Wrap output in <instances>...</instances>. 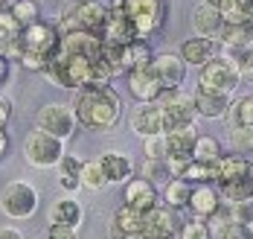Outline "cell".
<instances>
[{
    "mask_svg": "<svg viewBox=\"0 0 253 239\" xmlns=\"http://www.w3.org/2000/svg\"><path fill=\"white\" fill-rule=\"evenodd\" d=\"M73 111L82 129L90 132H111L123 117V99L114 91V85H84L76 91Z\"/></svg>",
    "mask_w": 253,
    "mask_h": 239,
    "instance_id": "cell-1",
    "label": "cell"
},
{
    "mask_svg": "<svg viewBox=\"0 0 253 239\" xmlns=\"http://www.w3.org/2000/svg\"><path fill=\"white\" fill-rule=\"evenodd\" d=\"M58 44H61L58 27L35 21V24L21 29V58L18 61L24 64L26 70L44 73V67L52 61V55L58 53Z\"/></svg>",
    "mask_w": 253,
    "mask_h": 239,
    "instance_id": "cell-2",
    "label": "cell"
},
{
    "mask_svg": "<svg viewBox=\"0 0 253 239\" xmlns=\"http://www.w3.org/2000/svg\"><path fill=\"white\" fill-rule=\"evenodd\" d=\"M123 9L140 38H152L154 32H160L163 21H166L163 0H123Z\"/></svg>",
    "mask_w": 253,
    "mask_h": 239,
    "instance_id": "cell-3",
    "label": "cell"
},
{
    "mask_svg": "<svg viewBox=\"0 0 253 239\" xmlns=\"http://www.w3.org/2000/svg\"><path fill=\"white\" fill-rule=\"evenodd\" d=\"M61 155H64V140L52 137L50 132H41V129H35L24 143V158H26V163L35 166V169L58 166Z\"/></svg>",
    "mask_w": 253,
    "mask_h": 239,
    "instance_id": "cell-4",
    "label": "cell"
},
{
    "mask_svg": "<svg viewBox=\"0 0 253 239\" xmlns=\"http://www.w3.org/2000/svg\"><path fill=\"white\" fill-rule=\"evenodd\" d=\"M198 85H201V88H210V91L233 94V91L242 85V76H239L236 61H233V58H227L224 53H218L215 58H210V61L201 67Z\"/></svg>",
    "mask_w": 253,
    "mask_h": 239,
    "instance_id": "cell-5",
    "label": "cell"
},
{
    "mask_svg": "<svg viewBox=\"0 0 253 239\" xmlns=\"http://www.w3.org/2000/svg\"><path fill=\"white\" fill-rule=\"evenodd\" d=\"M35 129L50 132L52 137H58V140H67V137H73V132L79 129L76 111H73V105H64V102H50V105L38 108V114H35Z\"/></svg>",
    "mask_w": 253,
    "mask_h": 239,
    "instance_id": "cell-6",
    "label": "cell"
},
{
    "mask_svg": "<svg viewBox=\"0 0 253 239\" xmlns=\"http://www.w3.org/2000/svg\"><path fill=\"white\" fill-rule=\"evenodd\" d=\"M0 210L9 219H29L38 210V190L26 181H12L0 192Z\"/></svg>",
    "mask_w": 253,
    "mask_h": 239,
    "instance_id": "cell-7",
    "label": "cell"
},
{
    "mask_svg": "<svg viewBox=\"0 0 253 239\" xmlns=\"http://www.w3.org/2000/svg\"><path fill=\"white\" fill-rule=\"evenodd\" d=\"M157 102L163 108V132H166V129H175V126L195 123V117H198V111H195V96H192V94H183L180 88L163 91Z\"/></svg>",
    "mask_w": 253,
    "mask_h": 239,
    "instance_id": "cell-8",
    "label": "cell"
},
{
    "mask_svg": "<svg viewBox=\"0 0 253 239\" xmlns=\"http://www.w3.org/2000/svg\"><path fill=\"white\" fill-rule=\"evenodd\" d=\"M186 67H189V64L183 61L180 53H157L154 61H152V70L157 73V79H160V85H163L166 91H175V88L183 85Z\"/></svg>",
    "mask_w": 253,
    "mask_h": 239,
    "instance_id": "cell-9",
    "label": "cell"
},
{
    "mask_svg": "<svg viewBox=\"0 0 253 239\" xmlns=\"http://www.w3.org/2000/svg\"><path fill=\"white\" fill-rule=\"evenodd\" d=\"M102 38L105 41H117V44H131L134 38H140L134 24L128 21L126 9H123V0H111V6H108V24L102 29Z\"/></svg>",
    "mask_w": 253,
    "mask_h": 239,
    "instance_id": "cell-10",
    "label": "cell"
},
{
    "mask_svg": "<svg viewBox=\"0 0 253 239\" xmlns=\"http://www.w3.org/2000/svg\"><path fill=\"white\" fill-rule=\"evenodd\" d=\"M58 53L99 58V53H102V35H96V32H87V29L61 32V44H58Z\"/></svg>",
    "mask_w": 253,
    "mask_h": 239,
    "instance_id": "cell-11",
    "label": "cell"
},
{
    "mask_svg": "<svg viewBox=\"0 0 253 239\" xmlns=\"http://www.w3.org/2000/svg\"><path fill=\"white\" fill-rule=\"evenodd\" d=\"M128 91L137 102H157L166 88L160 85L152 67H140V70H128Z\"/></svg>",
    "mask_w": 253,
    "mask_h": 239,
    "instance_id": "cell-12",
    "label": "cell"
},
{
    "mask_svg": "<svg viewBox=\"0 0 253 239\" xmlns=\"http://www.w3.org/2000/svg\"><path fill=\"white\" fill-rule=\"evenodd\" d=\"M195 111H198V117L204 120H221V117H227L230 111V96L233 94H221V91H210V88H195Z\"/></svg>",
    "mask_w": 253,
    "mask_h": 239,
    "instance_id": "cell-13",
    "label": "cell"
},
{
    "mask_svg": "<svg viewBox=\"0 0 253 239\" xmlns=\"http://www.w3.org/2000/svg\"><path fill=\"white\" fill-rule=\"evenodd\" d=\"M177 222H175V210L169 204H157L152 210H146V219H143V234L149 239H166L175 237Z\"/></svg>",
    "mask_w": 253,
    "mask_h": 239,
    "instance_id": "cell-14",
    "label": "cell"
},
{
    "mask_svg": "<svg viewBox=\"0 0 253 239\" xmlns=\"http://www.w3.org/2000/svg\"><path fill=\"white\" fill-rule=\"evenodd\" d=\"M131 129L140 137H152L163 132V108L160 102H137L131 111Z\"/></svg>",
    "mask_w": 253,
    "mask_h": 239,
    "instance_id": "cell-15",
    "label": "cell"
},
{
    "mask_svg": "<svg viewBox=\"0 0 253 239\" xmlns=\"http://www.w3.org/2000/svg\"><path fill=\"white\" fill-rule=\"evenodd\" d=\"M224 198L218 184H192V195H189V210L195 213L198 219H210L212 213L221 210Z\"/></svg>",
    "mask_w": 253,
    "mask_h": 239,
    "instance_id": "cell-16",
    "label": "cell"
},
{
    "mask_svg": "<svg viewBox=\"0 0 253 239\" xmlns=\"http://www.w3.org/2000/svg\"><path fill=\"white\" fill-rule=\"evenodd\" d=\"M253 175V160L251 155H221L215 160V184H230V181H239V178H248Z\"/></svg>",
    "mask_w": 253,
    "mask_h": 239,
    "instance_id": "cell-17",
    "label": "cell"
},
{
    "mask_svg": "<svg viewBox=\"0 0 253 239\" xmlns=\"http://www.w3.org/2000/svg\"><path fill=\"white\" fill-rule=\"evenodd\" d=\"M126 204L131 207H137V210H152L160 204V192H157V187L149 181V178H128L126 181Z\"/></svg>",
    "mask_w": 253,
    "mask_h": 239,
    "instance_id": "cell-18",
    "label": "cell"
},
{
    "mask_svg": "<svg viewBox=\"0 0 253 239\" xmlns=\"http://www.w3.org/2000/svg\"><path fill=\"white\" fill-rule=\"evenodd\" d=\"M192 29H195V35H201V38H212V41H218V35H221V29H224V15H221V9H215V6H195V12H192Z\"/></svg>",
    "mask_w": 253,
    "mask_h": 239,
    "instance_id": "cell-19",
    "label": "cell"
},
{
    "mask_svg": "<svg viewBox=\"0 0 253 239\" xmlns=\"http://www.w3.org/2000/svg\"><path fill=\"white\" fill-rule=\"evenodd\" d=\"M180 55H183L186 64H192V67H204L210 58L218 55V41H212V38H201V35L186 38V41L180 44Z\"/></svg>",
    "mask_w": 253,
    "mask_h": 239,
    "instance_id": "cell-20",
    "label": "cell"
},
{
    "mask_svg": "<svg viewBox=\"0 0 253 239\" xmlns=\"http://www.w3.org/2000/svg\"><path fill=\"white\" fill-rule=\"evenodd\" d=\"M99 163H102V169H105V175H108V184H126L128 178L134 175V163L123 152L108 149V152L99 155Z\"/></svg>",
    "mask_w": 253,
    "mask_h": 239,
    "instance_id": "cell-21",
    "label": "cell"
},
{
    "mask_svg": "<svg viewBox=\"0 0 253 239\" xmlns=\"http://www.w3.org/2000/svg\"><path fill=\"white\" fill-rule=\"evenodd\" d=\"M143 219H146V213L143 210H137V207H131V204H123L120 210L114 213L111 237L123 239L126 234H137V231H143Z\"/></svg>",
    "mask_w": 253,
    "mask_h": 239,
    "instance_id": "cell-22",
    "label": "cell"
},
{
    "mask_svg": "<svg viewBox=\"0 0 253 239\" xmlns=\"http://www.w3.org/2000/svg\"><path fill=\"white\" fill-rule=\"evenodd\" d=\"M50 222H61V225H82L84 219V207L79 204L73 195H64V198H55L50 204V213H47Z\"/></svg>",
    "mask_w": 253,
    "mask_h": 239,
    "instance_id": "cell-23",
    "label": "cell"
},
{
    "mask_svg": "<svg viewBox=\"0 0 253 239\" xmlns=\"http://www.w3.org/2000/svg\"><path fill=\"white\" fill-rule=\"evenodd\" d=\"M218 41H221L224 47H236V50H248V47H253V18L239 21V24H224Z\"/></svg>",
    "mask_w": 253,
    "mask_h": 239,
    "instance_id": "cell-24",
    "label": "cell"
},
{
    "mask_svg": "<svg viewBox=\"0 0 253 239\" xmlns=\"http://www.w3.org/2000/svg\"><path fill=\"white\" fill-rule=\"evenodd\" d=\"M163 134H166V143H169V155H172V152H186V155H192V146H195V140H198V129H195V123L166 129Z\"/></svg>",
    "mask_w": 253,
    "mask_h": 239,
    "instance_id": "cell-25",
    "label": "cell"
},
{
    "mask_svg": "<svg viewBox=\"0 0 253 239\" xmlns=\"http://www.w3.org/2000/svg\"><path fill=\"white\" fill-rule=\"evenodd\" d=\"M189 195H192V184L186 178H169L163 184V201L172 207V210H183L189 207Z\"/></svg>",
    "mask_w": 253,
    "mask_h": 239,
    "instance_id": "cell-26",
    "label": "cell"
},
{
    "mask_svg": "<svg viewBox=\"0 0 253 239\" xmlns=\"http://www.w3.org/2000/svg\"><path fill=\"white\" fill-rule=\"evenodd\" d=\"M154 53L146 38H134L131 44H126V64L128 70H140V67H152Z\"/></svg>",
    "mask_w": 253,
    "mask_h": 239,
    "instance_id": "cell-27",
    "label": "cell"
},
{
    "mask_svg": "<svg viewBox=\"0 0 253 239\" xmlns=\"http://www.w3.org/2000/svg\"><path fill=\"white\" fill-rule=\"evenodd\" d=\"M99 58L105 61V67L120 76V73H128V64H126V44H117V41H105L102 38V53Z\"/></svg>",
    "mask_w": 253,
    "mask_h": 239,
    "instance_id": "cell-28",
    "label": "cell"
},
{
    "mask_svg": "<svg viewBox=\"0 0 253 239\" xmlns=\"http://www.w3.org/2000/svg\"><path fill=\"white\" fill-rule=\"evenodd\" d=\"M227 120H230V129L253 126V94H251V96H239L236 102H230Z\"/></svg>",
    "mask_w": 253,
    "mask_h": 239,
    "instance_id": "cell-29",
    "label": "cell"
},
{
    "mask_svg": "<svg viewBox=\"0 0 253 239\" xmlns=\"http://www.w3.org/2000/svg\"><path fill=\"white\" fill-rule=\"evenodd\" d=\"M192 158L204 160V163H215V160L221 158V143L212 134H198V140L192 146Z\"/></svg>",
    "mask_w": 253,
    "mask_h": 239,
    "instance_id": "cell-30",
    "label": "cell"
},
{
    "mask_svg": "<svg viewBox=\"0 0 253 239\" xmlns=\"http://www.w3.org/2000/svg\"><path fill=\"white\" fill-rule=\"evenodd\" d=\"M82 187H87V190H93V192H99V190L108 187V175H105V169H102L99 158L82 163Z\"/></svg>",
    "mask_w": 253,
    "mask_h": 239,
    "instance_id": "cell-31",
    "label": "cell"
},
{
    "mask_svg": "<svg viewBox=\"0 0 253 239\" xmlns=\"http://www.w3.org/2000/svg\"><path fill=\"white\" fill-rule=\"evenodd\" d=\"M218 190H221V198L227 204L230 201H248V198H253V175L239 178V181H230V184H221Z\"/></svg>",
    "mask_w": 253,
    "mask_h": 239,
    "instance_id": "cell-32",
    "label": "cell"
},
{
    "mask_svg": "<svg viewBox=\"0 0 253 239\" xmlns=\"http://www.w3.org/2000/svg\"><path fill=\"white\" fill-rule=\"evenodd\" d=\"M180 178H186L189 184H215V163H204V160L192 158V163L186 166Z\"/></svg>",
    "mask_w": 253,
    "mask_h": 239,
    "instance_id": "cell-33",
    "label": "cell"
},
{
    "mask_svg": "<svg viewBox=\"0 0 253 239\" xmlns=\"http://www.w3.org/2000/svg\"><path fill=\"white\" fill-rule=\"evenodd\" d=\"M140 175H143V178H149L152 184H166V181L172 178L166 158H146V163H143V172H140Z\"/></svg>",
    "mask_w": 253,
    "mask_h": 239,
    "instance_id": "cell-34",
    "label": "cell"
},
{
    "mask_svg": "<svg viewBox=\"0 0 253 239\" xmlns=\"http://www.w3.org/2000/svg\"><path fill=\"white\" fill-rule=\"evenodd\" d=\"M9 12L15 15V21H18L21 27H29V24H35V21H41V18H38V15H41V9H38V3H35V0H18Z\"/></svg>",
    "mask_w": 253,
    "mask_h": 239,
    "instance_id": "cell-35",
    "label": "cell"
},
{
    "mask_svg": "<svg viewBox=\"0 0 253 239\" xmlns=\"http://www.w3.org/2000/svg\"><path fill=\"white\" fill-rule=\"evenodd\" d=\"M212 237L215 239H253V225H245V222L230 219V222H224Z\"/></svg>",
    "mask_w": 253,
    "mask_h": 239,
    "instance_id": "cell-36",
    "label": "cell"
},
{
    "mask_svg": "<svg viewBox=\"0 0 253 239\" xmlns=\"http://www.w3.org/2000/svg\"><path fill=\"white\" fill-rule=\"evenodd\" d=\"M180 239H212V231H210V222L207 219H189L186 225H180Z\"/></svg>",
    "mask_w": 253,
    "mask_h": 239,
    "instance_id": "cell-37",
    "label": "cell"
},
{
    "mask_svg": "<svg viewBox=\"0 0 253 239\" xmlns=\"http://www.w3.org/2000/svg\"><path fill=\"white\" fill-rule=\"evenodd\" d=\"M230 137H233L236 152H242V155H253V126H239V129H230Z\"/></svg>",
    "mask_w": 253,
    "mask_h": 239,
    "instance_id": "cell-38",
    "label": "cell"
},
{
    "mask_svg": "<svg viewBox=\"0 0 253 239\" xmlns=\"http://www.w3.org/2000/svg\"><path fill=\"white\" fill-rule=\"evenodd\" d=\"M143 152L146 158H166L169 155V143H166V134H152V137H143Z\"/></svg>",
    "mask_w": 253,
    "mask_h": 239,
    "instance_id": "cell-39",
    "label": "cell"
},
{
    "mask_svg": "<svg viewBox=\"0 0 253 239\" xmlns=\"http://www.w3.org/2000/svg\"><path fill=\"white\" fill-rule=\"evenodd\" d=\"M224 204H227V201H224ZM227 213H230V219H236V222L253 225V198H248V201H230Z\"/></svg>",
    "mask_w": 253,
    "mask_h": 239,
    "instance_id": "cell-40",
    "label": "cell"
},
{
    "mask_svg": "<svg viewBox=\"0 0 253 239\" xmlns=\"http://www.w3.org/2000/svg\"><path fill=\"white\" fill-rule=\"evenodd\" d=\"M82 163L76 155H61L58 160V175H67V178H82Z\"/></svg>",
    "mask_w": 253,
    "mask_h": 239,
    "instance_id": "cell-41",
    "label": "cell"
},
{
    "mask_svg": "<svg viewBox=\"0 0 253 239\" xmlns=\"http://www.w3.org/2000/svg\"><path fill=\"white\" fill-rule=\"evenodd\" d=\"M50 239H79V228H76V225L50 222Z\"/></svg>",
    "mask_w": 253,
    "mask_h": 239,
    "instance_id": "cell-42",
    "label": "cell"
},
{
    "mask_svg": "<svg viewBox=\"0 0 253 239\" xmlns=\"http://www.w3.org/2000/svg\"><path fill=\"white\" fill-rule=\"evenodd\" d=\"M9 117H12V102H9L6 96H0V126H6Z\"/></svg>",
    "mask_w": 253,
    "mask_h": 239,
    "instance_id": "cell-43",
    "label": "cell"
},
{
    "mask_svg": "<svg viewBox=\"0 0 253 239\" xmlns=\"http://www.w3.org/2000/svg\"><path fill=\"white\" fill-rule=\"evenodd\" d=\"M58 184L64 187L67 192H76L79 187H82V178H67V175H58Z\"/></svg>",
    "mask_w": 253,
    "mask_h": 239,
    "instance_id": "cell-44",
    "label": "cell"
},
{
    "mask_svg": "<svg viewBox=\"0 0 253 239\" xmlns=\"http://www.w3.org/2000/svg\"><path fill=\"white\" fill-rule=\"evenodd\" d=\"M9 64H12V61H9L6 55H0V85L9 79Z\"/></svg>",
    "mask_w": 253,
    "mask_h": 239,
    "instance_id": "cell-45",
    "label": "cell"
},
{
    "mask_svg": "<svg viewBox=\"0 0 253 239\" xmlns=\"http://www.w3.org/2000/svg\"><path fill=\"white\" fill-rule=\"evenodd\" d=\"M0 239H24V237H21V231H15V228H0Z\"/></svg>",
    "mask_w": 253,
    "mask_h": 239,
    "instance_id": "cell-46",
    "label": "cell"
},
{
    "mask_svg": "<svg viewBox=\"0 0 253 239\" xmlns=\"http://www.w3.org/2000/svg\"><path fill=\"white\" fill-rule=\"evenodd\" d=\"M9 149V134H6V126H0V155Z\"/></svg>",
    "mask_w": 253,
    "mask_h": 239,
    "instance_id": "cell-47",
    "label": "cell"
},
{
    "mask_svg": "<svg viewBox=\"0 0 253 239\" xmlns=\"http://www.w3.org/2000/svg\"><path fill=\"white\" fill-rule=\"evenodd\" d=\"M201 3H207V6H215V9H221L224 3H230V0H201Z\"/></svg>",
    "mask_w": 253,
    "mask_h": 239,
    "instance_id": "cell-48",
    "label": "cell"
},
{
    "mask_svg": "<svg viewBox=\"0 0 253 239\" xmlns=\"http://www.w3.org/2000/svg\"><path fill=\"white\" fill-rule=\"evenodd\" d=\"M123 239H149V237H146L143 231H137V234H126V237H123Z\"/></svg>",
    "mask_w": 253,
    "mask_h": 239,
    "instance_id": "cell-49",
    "label": "cell"
},
{
    "mask_svg": "<svg viewBox=\"0 0 253 239\" xmlns=\"http://www.w3.org/2000/svg\"><path fill=\"white\" fill-rule=\"evenodd\" d=\"M242 3H245V9H248V15L253 18V0H242Z\"/></svg>",
    "mask_w": 253,
    "mask_h": 239,
    "instance_id": "cell-50",
    "label": "cell"
},
{
    "mask_svg": "<svg viewBox=\"0 0 253 239\" xmlns=\"http://www.w3.org/2000/svg\"><path fill=\"white\" fill-rule=\"evenodd\" d=\"M0 3H3V6H6V9H12V6H15V3H18V0H0Z\"/></svg>",
    "mask_w": 253,
    "mask_h": 239,
    "instance_id": "cell-51",
    "label": "cell"
},
{
    "mask_svg": "<svg viewBox=\"0 0 253 239\" xmlns=\"http://www.w3.org/2000/svg\"><path fill=\"white\" fill-rule=\"evenodd\" d=\"M3 12H6V6H3V3H0V15H3Z\"/></svg>",
    "mask_w": 253,
    "mask_h": 239,
    "instance_id": "cell-52",
    "label": "cell"
},
{
    "mask_svg": "<svg viewBox=\"0 0 253 239\" xmlns=\"http://www.w3.org/2000/svg\"><path fill=\"white\" fill-rule=\"evenodd\" d=\"M0 55H3V38H0Z\"/></svg>",
    "mask_w": 253,
    "mask_h": 239,
    "instance_id": "cell-53",
    "label": "cell"
},
{
    "mask_svg": "<svg viewBox=\"0 0 253 239\" xmlns=\"http://www.w3.org/2000/svg\"><path fill=\"white\" fill-rule=\"evenodd\" d=\"M166 239H175V237H166Z\"/></svg>",
    "mask_w": 253,
    "mask_h": 239,
    "instance_id": "cell-54",
    "label": "cell"
}]
</instances>
